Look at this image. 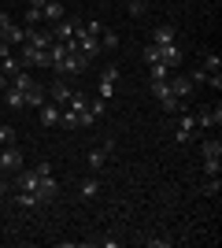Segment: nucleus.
<instances>
[{"instance_id": "obj_1", "label": "nucleus", "mask_w": 222, "mask_h": 248, "mask_svg": "<svg viewBox=\"0 0 222 248\" xmlns=\"http://www.w3.org/2000/svg\"><path fill=\"white\" fill-rule=\"evenodd\" d=\"M52 67H56V74H59V78H67V74L85 71V67H89V60H85L82 52H63V56H59V60H56Z\"/></svg>"}, {"instance_id": "obj_2", "label": "nucleus", "mask_w": 222, "mask_h": 248, "mask_svg": "<svg viewBox=\"0 0 222 248\" xmlns=\"http://www.w3.org/2000/svg\"><path fill=\"white\" fill-rule=\"evenodd\" d=\"M22 67H52V56H48V48H33L30 41H22Z\"/></svg>"}, {"instance_id": "obj_3", "label": "nucleus", "mask_w": 222, "mask_h": 248, "mask_svg": "<svg viewBox=\"0 0 222 248\" xmlns=\"http://www.w3.org/2000/svg\"><path fill=\"white\" fill-rule=\"evenodd\" d=\"M71 93H74V89H67V82H63V78H56V82L48 85V89H44V96H48V100H52L56 108H67V104H71Z\"/></svg>"}, {"instance_id": "obj_4", "label": "nucleus", "mask_w": 222, "mask_h": 248, "mask_svg": "<svg viewBox=\"0 0 222 248\" xmlns=\"http://www.w3.org/2000/svg\"><path fill=\"white\" fill-rule=\"evenodd\" d=\"M181 119H178V130H174V137H178L181 145H189L192 137H196V119H192V115H185V108H181Z\"/></svg>"}, {"instance_id": "obj_5", "label": "nucleus", "mask_w": 222, "mask_h": 248, "mask_svg": "<svg viewBox=\"0 0 222 248\" xmlns=\"http://www.w3.org/2000/svg\"><path fill=\"white\" fill-rule=\"evenodd\" d=\"M78 30H82V19H63V22H56L48 33H52V41H71Z\"/></svg>"}, {"instance_id": "obj_6", "label": "nucleus", "mask_w": 222, "mask_h": 248, "mask_svg": "<svg viewBox=\"0 0 222 248\" xmlns=\"http://www.w3.org/2000/svg\"><path fill=\"white\" fill-rule=\"evenodd\" d=\"M0 170H8V174H15V170H22V152L19 148H0Z\"/></svg>"}, {"instance_id": "obj_7", "label": "nucleus", "mask_w": 222, "mask_h": 248, "mask_svg": "<svg viewBox=\"0 0 222 248\" xmlns=\"http://www.w3.org/2000/svg\"><path fill=\"white\" fill-rule=\"evenodd\" d=\"M167 85H170V96H178V100H185V96L192 93L189 74H170V78H167Z\"/></svg>"}, {"instance_id": "obj_8", "label": "nucleus", "mask_w": 222, "mask_h": 248, "mask_svg": "<svg viewBox=\"0 0 222 248\" xmlns=\"http://www.w3.org/2000/svg\"><path fill=\"white\" fill-rule=\"evenodd\" d=\"M56 197H59V186H56L52 174H44L41 182H37V200H41V204H52Z\"/></svg>"}, {"instance_id": "obj_9", "label": "nucleus", "mask_w": 222, "mask_h": 248, "mask_svg": "<svg viewBox=\"0 0 222 248\" xmlns=\"http://www.w3.org/2000/svg\"><path fill=\"white\" fill-rule=\"evenodd\" d=\"M192 119H196V126H204V130H211V126L219 130V123H222V108H219V104H215V108H204V111H200V115H192Z\"/></svg>"}, {"instance_id": "obj_10", "label": "nucleus", "mask_w": 222, "mask_h": 248, "mask_svg": "<svg viewBox=\"0 0 222 248\" xmlns=\"http://www.w3.org/2000/svg\"><path fill=\"white\" fill-rule=\"evenodd\" d=\"M41 22H48V26L63 22V4H59V0H44V8H41Z\"/></svg>"}, {"instance_id": "obj_11", "label": "nucleus", "mask_w": 222, "mask_h": 248, "mask_svg": "<svg viewBox=\"0 0 222 248\" xmlns=\"http://www.w3.org/2000/svg\"><path fill=\"white\" fill-rule=\"evenodd\" d=\"M11 89H22V93H26V89H33V85H37V82H33V74H30V67H19V71H15V74H11Z\"/></svg>"}, {"instance_id": "obj_12", "label": "nucleus", "mask_w": 222, "mask_h": 248, "mask_svg": "<svg viewBox=\"0 0 222 248\" xmlns=\"http://www.w3.org/2000/svg\"><path fill=\"white\" fill-rule=\"evenodd\" d=\"M159 63H167L170 71H174V67L181 63V48H178V41H174V45H163V48H159Z\"/></svg>"}, {"instance_id": "obj_13", "label": "nucleus", "mask_w": 222, "mask_h": 248, "mask_svg": "<svg viewBox=\"0 0 222 248\" xmlns=\"http://www.w3.org/2000/svg\"><path fill=\"white\" fill-rule=\"evenodd\" d=\"M59 111H63V108H56L52 100H44L41 108H37V115H41V126H56V123H59Z\"/></svg>"}, {"instance_id": "obj_14", "label": "nucleus", "mask_w": 222, "mask_h": 248, "mask_svg": "<svg viewBox=\"0 0 222 248\" xmlns=\"http://www.w3.org/2000/svg\"><path fill=\"white\" fill-rule=\"evenodd\" d=\"M26 33H30V26H15V22H11V26H4V41L8 45H22Z\"/></svg>"}, {"instance_id": "obj_15", "label": "nucleus", "mask_w": 222, "mask_h": 248, "mask_svg": "<svg viewBox=\"0 0 222 248\" xmlns=\"http://www.w3.org/2000/svg\"><path fill=\"white\" fill-rule=\"evenodd\" d=\"M26 41H30L33 48H48V45H52V33H48V30H37V26H30Z\"/></svg>"}, {"instance_id": "obj_16", "label": "nucleus", "mask_w": 222, "mask_h": 248, "mask_svg": "<svg viewBox=\"0 0 222 248\" xmlns=\"http://www.w3.org/2000/svg\"><path fill=\"white\" fill-rule=\"evenodd\" d=\"M200 155L204 159H222V141L219 137H207V141L200 145Z\"/></svg>"}, {"instance_id": "obj_17", "label": "nucleus", "mask_w": 222, "mask_h": 248, "mask_svg": "<svg viewBox=\"0 0 222 248\" xmlns=\"http://www.w3.org/2000/svg\"><path fill=\"white\" fill-rule=\"evenodd\" d=\"M152 45H159V48H163V45H174V26H156V30H152Z\"/></svg>"}, {"instance_id": "obj_18", "label": "nucleus", "mask_w": 222, "mask_h": 248, "mask_svg": "<svg viewBox=\"0 0 222 248\" xmlns=\"http://www.w3.org/2000/svg\"><path fill=\"white\" fill-rule=\"evenodd\" d=\"M4 100H8V108H15V111H19V108H26V93H22V89H4Z\"/></svg>"}, {"instance_id": "obj_19", "label": "nucleus", "mask_w": 222, "mask_h": 248, "mask_svg": "<svg viewBox=\"0 0 222 248\" xmlns=\"http://www.w3.org/2000/svg\"><path fill=\"white\" fill-rule=\"evenodd\" d=\"M200 67H204L207 74H219V71H222V60L215 56V52H204V56H200Z\"/></svg>"}, {"instance_id": "obj_20", "label": "nucleus", "mask_w": 222, "mask_h": 248, "mask_svg": "<svg viewBox=\"0 0 222 248\" xmlns=\"http://www.w3.org/2000/svg\"><path fill=\"white\" fill-rule=\"evenodd\" d=\"M15 204L30 211V207H41V200H37V193H26V189H19V193H15Z\"/></svg>"}, {"instance_id": "obj_21", "label": "nucleus", "mask_w": 222, "mask_h": 248, "mask_svg": "<svg viewBox=\"0 0 222 248\" xmlns=\"http://www.w3.org/2000/svg\"><path fill=\"white\" fill-rule=\"evenodd\" d=\"M148 78H152V82H167L170 67H167V63H148Z\"/></svg>"}, {"instance_id": "obj_22", "label": "nucleus", "mask_w": 222, "mask_h": 248, "mask_svg": "<svg viewBox=\"0 0 222 248\" xmlns=\"http://www.w3.org/2000/svg\"><path fill=\"white\" fill-rule=\"evenodd\" d=\"M100 48H104V52H115L118 48V33L104 26V30H100Z\"/></svg>"}, {"instance_id": "obj_23", "label": "nucleus", "mask_w": 222, "mask_h": 248, "mask_svg": "<svg viewBox=\"0 0 222 248\" xmlns=\"http://www.w3.org/2000/svg\"><path fill=\"white\" fill-rule=\"evenodd\" d=\"M56 126H63V130H78V126H82V123H78V111L63 108V111H59V123H56Z\"/></svg>"}, {"instance_id": "obj_24", "label": "nucleus", "mask_w": 222, "mask_h": 248, "mask_svg": "<svg viewBox=\"0 0 222 248\" xmlns=\"http://www.w3.org/2000/svg\"><path fill=\"white\" fill-rule=\"evenodd\" d=\"M44 100H48V96H44V89H41V85H33V89H26V108H41Z\"/></svg>"}, {"instance_id": "obj_25", "label": "nucleus", "mask_w": 222, "mask_h": 248, "mask_svg": "<svg viewBox=\"0 0 222 248\" xmlns=\"http://www.w3.org/2000/svg\"><path fill=\"white\" fill-rule=\"evenodd\" d=\"M104 163H107V152H104V145H100V148H93V152H89V167H93V170H100Z\"/></svg>"}, {"instance_id": "obj_26", "label": "nucleus", "mask_w": 222, "mask_h": 248, "mask_svg": "<svg viewBox=\"0 0 222 248\" xmlns=\"http://www.w3.org/2000/svg\"><path fill=\"white\" fill-rule=\"evenodd\" d=\"M22 19H26V22H22V26H41V8H37V4H30Z\"/></svg>"}, {"instance_id": "obj_27", "label": "nucleus", "mask_w": 222, "mask_h": 248, "mask_svg": "<svg viewBox=\"0 0 222 248\" xmlns=\"http://www.w3.org/2000/svg\"><path fill=\"white\" fill-rule=\"evenodd\" d=\"M85 108H89V111H93L96 119H100V115L107 111V100H104V96H89V104H85Z\"/></svg>"}, {"instance_id": "obj_28", "label": "nucleus", "mask_w": 222, "mask_h": 248, "mask_svg": "<svg viewBox=\"0 0 222 248\" xmlns=\"http://www.w3.org/2000/svg\"><path fill=\"white\" fill-rule=\"evenodd\" d=\"M159 104H163V111H167V115H178L181 108H185V100H178V96H167V100H159Z\"/></svg>"}, {"instance_id": "obj_29", "label": "nucleus", "mask_w": 222, "mask_h": 248, "mask_svg": "<svg viewBox=\"0 0 222 248\" xmlns=\"http://www.w3.org/2000/svg\"><path fill=\"white\" fill-rule=\"evenodd\" d=\"M85 104H89V96H85V93H71V104H67V108L82 115V111H85Z\"/></svg>"}, {"instance_id": "obj_30", "label": "nucleus", "mask_w": 222, "mask_h": 248, "mask_svg": "<svg viewBox=\"0 0 222 248\" xmlns=\"http://www.w3.org/2000/svg\"><path fill=\"white\" fill-rule=\"evenodd\" d=\"M19 67H22V63L15 60V56H4V60H0V71L8 74V78H11V74H15V71H19Z\"/></svg>"}, {"instance_id": "obj_31", "label": "nucleus", "mask_w": 222, "mask_h": 248, "mask_svg": "<svg viewBox=\"0 0 222 248\" xmlns=\"http://www.w3.org/2000/svg\"><path fill=\"white\" fill-rule=\"evenodd\" d=\"M204 174H207V178H219L222 174V159H204Z\"/></svg>"}, {"instance_id": "obj_32", "label": "nucleus", "mask_w": 222, "mask_h": 248, "mask_svg": "<svg viewBox=\"0 0 222 248\" xmlns=\"http://www.w3.org/2000/svg\"><path fill=\"white\" fill-rule=\"evenodd\" d=\"M100 78H104V82H118V67L115 63H104V67H100Z\"/></svg>"}, {"instance_id": "obj_33", "label": "nucleus", "mask_w": 222, "mask_h": 248, "mask_svg": "<svg viewBox=\"0 0 222 248\" xmlns=\"http://www.w3.org/2000/svg\"><path fill=\"white\" fill-rule=\"evenodd\" d=\"M96 96L111 100V96H115V82H104V78H100V85H96Z\"/></svg>"}, {"instance_id": "obj_34", "label": "nucleus", "mask_w": 222, "mask_h": 248, "mask_svg": "<svg viewBox=\"0 0 222 248\" xmlns=\"http://www.w3.org/2000/svg\"><path fill=\"white\" fill-rule=\"evenodd\" d=\"M189 82L192 85H207V71H204V67H192V71H189Z\"/></svg>"}, {"instance_id": "obj_35", "label": "nucleus", "mask_w": 222, "mask_h": 248, "mask_svg": "<svg viewBox=\"0 0 222 248\" xmlns=\"http://www.w3.org/2000/svg\"><path fill=\"white\" fill-rule=\"evenodd\" d=\"M96 193H100V182H96V178L82 182V197H96Z\"/></svg>"}, {"instance_id": "obj_36", "label": "nucleus", "mask_w": 222, "mask_h": 248, "mask_svg": "<svg viewBox=\"0 0 222 248\" xmlns=\"http://www.w3.org/2000/svg\"><path fill=\"white\" fill-rule=\"evenodd\" d=\"M152 93H156V100H167V96H170V85L167 82H152Z\"/></svg>"}, {"instance_id": "obj_37", "label": "nucleus", "mask_w": 222, "mask_h": 248, "mask_svg": "<svg viewBox=\"0 0 222 248\" xmlns=\"http://www.w3.org/2000/svg\"><path fill=\"white\" fill-rule=\"evenodd\" d=\"M0 145H15V130L0 123Z\"/></svg>"}, {"instance_id": "obj_38", "label": "nucleus", "mask_w": 222, "mask_h": 248, "mask_svg": "<svg viewBox=\"0 0 222 248\" xmlns=\"http://www.w3.org/2000/svg\"><path fill=\"white\" fill-rule=\"evenodd\" d=\"M145 63H159V45H148L145 48Z\"/></svg>"}, {"instance_id": "obj_39", "label": "nucleus", "mask_w": 222, "mask_h": 248, "mask_svg": "<svg viewBox=\"0 0 222 248\" xmlns=\"http://www.w3.org/2000/svg\"><path fill=\"white\" fill-rule=\"evenodd\" d=\"M219 189H222V182H219V178H211V182L204 186V193H207V197H219Z\"/></svg>"}, {"instance_id": "obj_40", "label": "nucleus", "mask_w": 222, "mask_h": 248, "mask_svg": "<svg viewBox=\"0 0 222 248\" xmlns=\"http://www.w3.org/2000/svg\"><path fill=\"white\" fill-rule=\"evenodd\" d=\"M33 170H37V174H41V178H44V174H52V163H48V159H41V163L33 167Z\"/></svg>"}, {"instance_id": "obj_41", "label": "nucleus", "mask_w": 222, "mask_h": 248, "mask_svg": "<svg viewBox=\"0 0 222 248\" xmlns=\"http://www.w3.org/2000/svg\"><path fill=\"white\" fill-rule=\"evenodd\" d=\"M207 85H211V89H222V74H207Z\"/></svg>"}, {"instance_id": "obj_42", "label": "nucleus", "mask_w": 222, "mask_h": 248, "mask_svg": "<svg viewBox=\"0 0 222 248\" xmlns=\"http://www.w3.org/2000/svg\"><path fill=\"white\" fill-rule=\"evenodd\" d=\"M4 26H11V15H8V11H0V30H4Z\"/></svg>"}, {"instance_id": "obj_43", "label": "nucleus", "mask_w": 222, "mask_h": 248, "mask_svg": "<svg viewBox=\"0 0 222 248\" xmlns=\"http://www.w3.org/2000/svg\"><path fill=\"white\" fill-rule=\"evenodd\" d=\"M8 82H11V78H8V74H4V71H0V93L8 89Z\"/></svg>"}, {"instance_id": "obj_44", "label": "nucleus", "mask_w": 222, "mask_h": 248, "mask_svg": "<svg viewBox=\"0 0 222 248\" xmlns=\"http://www.w3.org/2000/svg\"><path fill=\"white\" fill-rule=\"evenodd\" d=\"M8 197V182H4V178H0V200Z\"/></svg>"}, {"instance_id": "obj_45", "label": "nucleus", "mask_w": 222, "mask_h": 248, "mask_svg": "<svg viewBox=\"0 0 222 248\" xmlns=\"http://www.w3.org/2000/svg\"><path fill=\"white\" fill-rule=\"evenodd\" d=\"M0 37H4V30H0Z\"/></svg>"}, {"instance_id": "obj_46", "label": "nucleus", "mask_w": 222, "mask_h": 248, "mask_svg": "<svg viewBox=\"0 0 222 248\" xmlns=\"http://www.w3.org/2000/svg\"><path fill=\"white\" fill-rule=\"evenodd\" d=\"M126 4H130V0H126Z\"/></svg>"}]
</instances>
